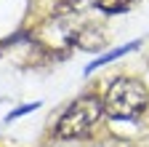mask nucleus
I'll return each mask as SVG.
<instances>
[{
  "label": "nucleus",
  "instance_id": "f257e3e1",
  "mask_svg": "<svg viewBox=\"0 0 149 147\" xmlns=\"http://www.w3.org/2000/svg\"><path fill=\"white\" fill-rule=\"evenodd\" d=\"M101 102L112 120H136L149 104V91L136 78H117L107 86Z\"/></svg>",
  "mask_w": 149,
  "mask_h": 147
},
{
  "label": "nucleus",
  "instance_id": "f03ea898",
  "mask_svg": "<svg viewBox=\"0 0 149 147\" xmlns=\"http://www.w3.org/2000/svg\"><path fill=\"white\" fill-rule=\"evenodd\" d=\"M104 115V102L93 94L77 96L59 118L56 123V136L59 139H85L93 134Z\"/></svg>",
  "mask_w": 149,
  "mask_h": 147
},
{
  "label": "nucleus",
  "instance_id": "7ed1b4c3",
  "mask_svg": "<svg viewBox=\"0 0 149 147\" xmlns=\"http://www.w3.org/2000/svg\"><path fill=\"white\" fill-rule=\"evenodd\" d=\"M130 3H136V0H96V6L104 13H123L130 8Z\"/></svg>",
  "mask_w": 149,
  "mask_h": 147
},
{
  "label": "nucleus",
  "instance_id": "20e7f679",
  "mask_svg": "<svg viewBox=\"0 0 149 147\" xmlns=\"http://www.w3.org/2000/svg\"><path fill=\"white\" fill-rule=\"evenodd\" d=\"M130 48H136V43H128V46H123V48H115L112 53H104V56H99V59L93 62V64H88V70H85V72H93L96 67H101V64H107V62H112V59L123 56V53H125V51H130Z\"/></svg>",
  "mask_w": 149,
  "mask_h": 147
},
{
  "label": "nucleus",
  "instance_id": "39448f33",
  "mask_svg": "<svg viewBox=\"0 0 149 147\" xmlns=\"http://www.w3.org/2000/svg\"><path fill=\"white\" fill-rule=\"evenodd\" d=\"M29 110H37V104H27V107H19L16 113H11V115H8V120H13V118H19V115H24V113H29Z\"/></svg>",
  "mask_w": 149,
  "mask_h": 147
}]
</instances>
